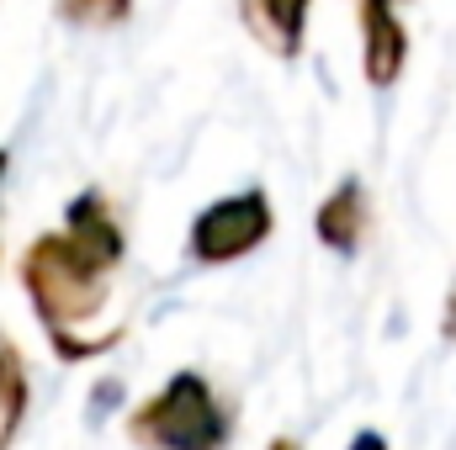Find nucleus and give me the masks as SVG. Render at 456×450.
Returning <instances> with one entry per match:
<instances>
[{"label":"nucleus","mask_w":456,"mask_h":450,"mask_svg":"<svg viewBox=\"0 0 456 450\" xmlns=\"http://www.w3.org/2000/svg\"><path fill=\"white\" fill-rule=\"evenodd\" d=\"M276 233V207L260 186H244L233 197H218L208 202L197 218H191V233H186V254L197 265H233L244 254H255L265 238Z\"/></svg>","instance_id":"7ed1b4c3"},{"label":"nucleus","mask_w":456,"mask_h":450,"mask_svg":"<svg viewBox=\"0 0 456 450\" xmlns=\"http://www.w3.org/2000/svg\"><path fill=\"white\" fill-rule=\"evenodd\" d=\"M27 408H32V371H27V355L11 334H0V450L16 446L21 424H27Z\"/></svg>","instance_id":"0eeeda50"},{"label":"nucleus","mask_w":456,"mask_h":450,"mask_svg":"<svg viewBox=\"0 0 456 450\" xmlns=\"http://www.w3.org/2000/svg\"><path fill=\"white\" fill-rule=\"evenodd\" d=\"M361 16V69L371 91H393L409 64V27L393 0H355Z\"/></svg>","instance_id":"20e7f679"},{"label":"nucleus","mask_w":456,"mask_h":450,"mask_svg":"<svg viewBox=\"0 0 456 450\" xmlns=\"http://www.w3.org/2000/svg\"><path fill=\"white\" fill-rule=\"evenodd\" d=\"M345 450H393V446H387V440H382L377 430H355V440H350Z\"/></svg>","instance_id":"1a4fd4ad"},{"label":"nucleus","mask_w":456,"mask_h":450,"mask_svg":"<svg viewBox=\"0 0 456 450\" xmlns=\"http://www.w3.org/2000/svg\"><path fill=\"white\" fill-rule=\"evenodd\" d=\"M265 450H303V446H297L292 435H276V440H271V446H265Z\"/></svg>","instance_id":"9b49d317"},{"label":"nucleus","mask_w":456,"mask_h":450,"mask_svg":"<svg viewBox=\"0 0 456 450\" xmlns=\"http://www.w3.org/2000/svg\"><path fill=\"white\" fill-rule=\"evenodd\" d=\"M308 16H314V0H239V21L249 27V37L271 59H287V64L303 59Z\"/></svg>","instance_id":"423d86ee"},{"label":"nucleus","mask_w":456,"mask_h":450,"mask_svg":"<svg viewBox=\"0 0 456 450\" xmlns=\"http://www.w3.org/2000/svg\"><path fill=\"white\" fill-rule=\"evenodd\" d=\"M393 5H403V0H393Z\"/></svg>","instance_id":"f8f14e48"},{"label":"nucleus","mask_w":456,"mask_h":450,"mask_svg":"<svg viewBox=\"0 0 456 450\" xmlns=\"http://www.w3.org/2000/svg\"><path fill=\"white\" fill-rule=\"evenodd\" d=\"M314 233H319V244H324L330 254H345V260L361 254V244H366V233H371V191H366L361 175H345L340 186L319 202Z\"/></svg>","instance_id":"39448f33"},{"label":"nucleus","mask_w":456,"mask_h":450,"mask_svg":"<svg viewBox=\"0 0 456 450\" xmlns=\"http://www.w3.org/2000/svg\"><path fill=\"white\" fill-rule=\"evenodd\" d=\"M122 430L138 450H228L233 414L202 371H170L159 392L127 408Z\"/></svg>","instance_id":"f03ea898"},{"label":"nucleus","mask_w":456,"mask_h":450,"mask_svg":"<svg viewBox=\"0 0 456 450\" xmlns=\"http://www.w3.org/2000/svg\"><path fill=\"white\" fill-rule=\"evenodd\" d=\"M441 334L456 339V281H452V297H446V308H441Z\"/></svg>","instance_id":"9d476101"},{"label":"nucleus","mask_w":456,"mask_h":450,"mask_svg":"<svg viewBox=\"0 0 456 450\" xmlns=\"http://www.w3.org/2000/svg\"><path fill=\"white\" fill-rule=\"evenodd\" d=\"M59 21L69 27H86V32H107V27H122L133 16V0H53Z\"/></svg>","instance_id":"6e6552de"},{"label":"nucleus","mask_w":456,"mask_h":450,"mask_svg":"<svg viewBox=\"0 0 456 450\" xmlns=\"http://www.w3.org/2000/svg\"><path fill=\"white\" fill-rule=\"evenodd\" d=\"M122 260H127V228L102 186H86L64 207V223L37 233L21 249L16 260L21 292L59 360H96L117 350L122 329L102 339H80V329L102 318V308L112 302V276L122 270Z\"/></svg>","instance_id":"f257e3e1"}]
</instances>
